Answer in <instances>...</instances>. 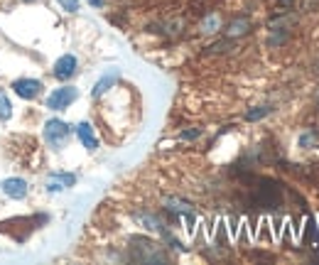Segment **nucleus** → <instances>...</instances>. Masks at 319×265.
I'll return each instance as SVG.
<instances>
[{
  "label": "nucleus",
  "mask_w": 319,
  "mask_h": 265,
  "mask_svg": "<svg viewBox=\"0 0 319 265\" xmlns=\"http://www.w3.org/2000/svg\"><path fill=\"white\" fill-rule=\"evenodd\" d=\"M12 116V103H10V98L0 91V121H7Z\"/></svg>",
  "instance_id": "9d476101"
},
{
  "label": "nucleus",
  "mask_w": 319,
  "mask_h": 265,
  "mask_svg": "<svg viewBox=\"0 0 319 265\" xmlns=\"http://www.w3.org/2000/svg\"><path fill=\"white\" fill-rule=\"evenodd\" d=\"M91 5H103V0H89Z\"/></svg>",
  "instance_id": "f3484780"
},
{
  "label": "nucleus",
  "mask_w": 319,
  "mask_h": 265,
  "mask_svg": "<svg viewBox=\"0 0 319 265\" xmlns=\"http://www.w3.org/2000/svg\"><path fill=\"white\" fill-rule=\"evenodd\" d=\"M280 2H282V5H290V2H292V0H280Z\"/></svg>",
  "instance_id": "a211bd4d"
},
{
  "label": "nucleus",
  "mask_w": 319,
  "mask_h": 265,
  "mask_svg": "<svg viewBox=\"0 0 319 265\" xmlns=\"http://www.w3.org/2000/svg\"><path fill=\"white\" fill-rule=\"evenodd\" d=\"M69 135H71V128L66 123H62V121H49L45 126V137H47V142L52 147H64V142H66Z\"/></svg>",
  "instance_id": "f257e3e1"
},
{
  "label": "nucleus",
  "mask_w": 319,
  "mask_h": 265,
  "mask_svg": "<svg viewBox=\"0 0 319 265\" xmlns=\"http://www.w3.org/2000/svg\"><path fill=\"white\" fill-rule=\"evenodd\" d=\"M59 5H62L66 12H76L79 10V0H59Z\"/></svg>",
  "instance_id": "4468645a"
},
{
  "label": "nucleus",
  "mask_w": 319,
  "mask_h": 265,
  "mask_svg": "<svg viewBox=\"0 0 319 265\" xmlns=\"http://www.w3.org/2000/svg\"><path fill=\"white\" fill-rule=\"evenodd\" d=\"M248 27H251V22H248L246 17H238V20H233V22L228 25L226 35H228V37H241V35L248 32Z\"/></svg>",
  "instance_id": "6e6552de"
},
{
  "label": "nucleus",
  "mask_w": 319,
  "mask_h": 265,
  "mask_svg": "<svg viewBox=\"0 0 319 265\" xmlns=\"http://www.w3.org/2000/svg\"><path fill=\"white\" fill-rule=\"evenodd\" d=\"M76 135H79V140L84 142V147H86V150H96V147H98V140H96L93 128H91L89 123H81V126L76 128Z\"/></svg>",
  "instance_id": "423d86ee"
},
{
  "label": "nucleus",
  "mask_w": 319,
  "mask_h": 265,
  "mask_svg": "<svg viewBox=\"0 0 319 265\" xmlns=\"http://www.w3.org/2000/svg\"><path fill=\"white\" fill-rule=\"evenodd\" d=\"M2 192L12 199H22L27 194V182L25 179H17V177L15 179H5L2 182Z\"/></svg>",
  "instance_id": "39448f33"
},
{
  "label": "nucleus",
  "mask_w": 319,
  "mask_h": 265,
  "mask_svg": "<svg viewBox=\"0 0 319 265\" xmlns=\"http://www.w3.org/2000/svg\"><path fill=\"white\" fill-rule=\"evenodd\" d=\"M25 2H35V0H25Z\"/></svg>",
  "instance_id": "6ab92c4d"
},
{
  "label": "nucleus",
  "mask_w": 319,
  "mask_h": 265,
  "mask_svg": "<svg viewBox=\"0 0 319 265\" xmlns=\"http://www.w3.org/2000/svg\"><path fill=\"white\" fill-rule=\"evenodd\" d=\"M116 84V76H106V79H101L98 84H96V88H93V96H101L103 91H108V86H113Z\"/></svg>",
  "instance_id": "9b49d317"
},
{
  "label": "nucleus",
  "mask_w": 319,
  "mask_h": 265,
  "mask_svg": "<svg viewBox=\"0 0 319 265\" xmlns=\"http://www.w3.org/2000/svg\"><path fill=\"white\" fill-rule=\"evenodd\" d=\"M204 30H206V32H216V30H219V17H216V15H209L206 22H204Z\"/></svg>",
  "instance_id": "ddd939ff"
},
{
  "label": "nucleus",
  "mask_w": 319,
  "mask_h": 265,
  "mask_svg": "<svg viewBox=\"0 0 319 265\" xmlns=\"http://www.w3.org/2000/svg\"><path fill=\"white\" fill-rule=\"evenodd\" d=\"M76 96H79V91H76V88H71V86H66V88H57L54 93H49V98H47V108H52V111H64V108H69V103H74V101H76Z\"/></svg>",
  "instance_id": "f03ea898"
},
{
  "label": "nucleus",
  "mask_w": 319,
  "mask_h": 265,
  "mask_svg": "<svg viewBox=\"0 0 319 265\" xmlns=\"http://www.w3.org/2000/svg\"><path fill=\"white\" fill-rule=\"evenodd\" d=\"M12 88H15V93L22 96V98H37V96L42 93V84L35 81V79H20V81L12 84Z\"/></svg>",
  "instance_id": "7ed1b4c3"
},
{
  "label": "nucleus",
  "mask_w": 319,
  "mask_h": 265,
  "mask_svg": "<svg viewBox=\"0 0 319 265\" xmlns=\"http://www.w3.org/2000/svg\"><path fill=\"white\" fill-rule=\"evenodd\" d=\"M69 184H74V175H57V177L49 179V189L52 192H59V189L69 187Z\"/></svg>",
  "instance_id": "1a4fd4ad"
},
{
  "label": "nucleus",
  "mask_w": 319,
  "mask_h": 265,
  "mask_svg": "<svg viewBox=\"0 0 319 265\" xmlns=\"http://www.w3.org/2000/svg\"><path fill=\"white\" fill-rule=\"evenodd\" d=\"M165 206H167L170 211H175V214H182V216L191 211L189 201H182V199H177V197H167V199H165Z\"/></svg>",
  "instance_id": "0eeeda50"
},
{
  "label": "nucleus",
  "mask_w": 319,
  "mask_h": 265,
  "mask_svg": "<svg viewBox=\"0 0 319 265\" xmlns=\"http://www.w3.org/2000/svg\"><path fill=\"white\" fill-rule=\"evenodd\" d=\"M317 140H319L317 132H307V135H302V137H300V145H302V147H307L310 142H317Z\"/></svg>",
  "instance_id": "2eb2a0df"
},
{
  "label": "nucleus",
  "mask_w": 319,
  "mask_h": 265,
  "mask_svg": "<svg viewBox=\"0 0 319 265\" xmlns=\"http://www.w3.org/2000/svg\"><path fill=\"white\" fill-rule=\"evenodd\" d=\"M76 74V57H71V54H64L57 59V64H54V76L57 79H69V76H74Z\"/></svg>",
  "instance_id": "20e7f679"
},
{
  "label": "nucleus",
  "mask_w": 319,
  "mask_h": 265,
  "mask_svg": "<svg viewBox=\"0 0 319 265\" xmlns=\"http://www.w3.org/2000/svg\"><path fill=\"white\" fill-rule=\"evenodd\" d=\"M270 111H273L270 106H258V108H253V111H248V113H246V121H258V118L268 116Z\"/></svg>",
  "instance_id": "f8f14e48"
},
{
  "label": "nucleus",
  "mask_w": 319,
  "mask_h": 265,
  "mask_svg": "<svg viewBox=\"0 0 319 265\" xmlns=\"http://www.w3.org/2000/svg\"><path fill=\"white\" fill-rule=\"evenodd\" d=\"M182 137H184V140H191V137H199V131H184V132H182Z\"/></svg>",
  "instance_id": "dca6fc26"
}]
</instances>
